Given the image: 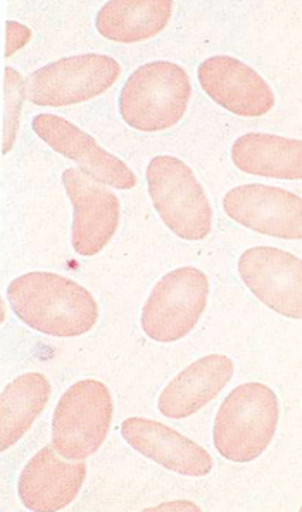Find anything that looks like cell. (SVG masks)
<instances>
[{"label":"cell","instance_id":"cell-5","mask_svg":"<svg viewBox=\"0 0 302 512\" xmlns=\"http://www.w3.org/2000/svg\"><path fill=\"white\" fill-rule=\"evenodd\" d=\"M113 413V397L102 381H76L57 402L52 447L70 461L94 456L106 442Z\"/></svg>","mask_w":302,"mask_h":512},{"label":"cell","instance_id":"cell-7","mask_svg":"<svg viewBox=\"0 0 302 512\" xmlns=\"http://www.w3.org/2000/svg\"><path fill=\"white\" fill-rule=\"evenodd\" d=\"M121 66L106 54L64 57L25 78V99L40 107L82 104L118 82Z\"/></svg>","mask_w":302,"mask_h":512},{"label":"cell","instance_id":"cell-22","mask_svg":"<svg viewBox=\"0 0 302 512\" xmlns=\"http://www.w3.org/2000/svg\"><path fill=\"white\" fill-rule=\"evenodd\" d=\"M301 511H302V507H301Z\"/></svg>","mask_w":302,"mask_h":512},{"label":"cell","instance_id":"cell-3","mask_svg":"<svg viewBox=\"0 0 302 512\" xmlns=\"http://www.w3.org/2000/svg\"><path fill=\"white\" fill-rule=\"evenodd\" d=\"M192 99L187 71L170 61H152L135 69L120 94L126 125L144 133L170 130L182 121Z\"/></svg>","mask_w":302,"mask_h":512},{"label":"cell","instance_id":"cell-11","mask_svg":"<svg viewBox=\"0 0 302 512\" xmlns=\"http://www.w3.org/2000/svg\"><path fill=\"white\" fill-rule=\"evenodd\" d=\"M202 90L228 113L261 118L275 107V92L249 64L232 56H213L197 68Z\"/></svg>","mask_w":302,"mask_h":512},{"label":"cell","instance_id":"cell-6","mask_svg":"<svg viewBox=\"0 0 302 512\" xmlns=\"http://www.w3.org/2000/svg\"><path fill=\"white\" fill-rule=\"evenodd\" d=\"M208 299L209 280L204 271L192 266L170 271L154 285L144 304L142 330L161 344L178 342L196 328Z\"/></svg>","mask_w":302,"mask_h":512},{"label":"cell","instance_id":"cell-14","mask_svg":"<svg viewBox=\"0 0 302 512\" xmlns=\"http://www.w3.org/2000/svg\"><path fill=\"white\" fill-rule=\"evenodd\" d=\"M121 435L139 454L178 475L202 478L213 469V457L208 450L154 419H125Z\"/></svg>","mask_w":302,"mask_h":512},{"label":"cell","instance_id":"cell-18","mask_svg":"<svg viewBox=\"0 0 302 512\" xmlns=\"http://www.w3.org/2000/svg\"><path fill=\"white\" fill-rule=\"evenodd\" d=\"M51 381L26 373L11 381L0 397V450L11 449L25 437L51 399Z\"/></svg>","mask_w":302,"mask_h":512},{"label":"cell","instance_id":"cell-17","mask_svg":"<svg viewBox=\"0 0 302 512\" xmlns=\"http://www.w3.org/2000/svg\"><path fill=\"white\" fill-rule=\"evenodd\" d=\"M171 16V0H113L97 13L95 30L111 42L137 44L158 37Z\"/></svg>","mask_w":302,"mask_h":512},{"label":"cell","instance_id":"cell-4","mask_svg":"<svg viewBox=\"0 0 302 512\" xmlns=\"http://www.w3.org/2000/svg\"><path fill=\"white\" fill-rule=\"evenodd\" d=\"M145 178L152 204L168 230L189 242L208 237L213 209L190 166L175 156L152 157Z\"/></svg>","mask_w":302,"mask_h":512},{"label":"cell","instance_id":"cell-8","mask_svg":"<svg viewBox=\"0 0 302 512\" xmlns=\"http://www.w3.org/2000/svg\"><path fill=\"white\" fill-rule=\"evenodd\" d=\"M64 188L75 214L71 228V244L76 254L92 257L104 250L120 226V199L107 188L85 175L80 168L63 173Z\"/></svg>","mask_w":302,"mask_h":512},{"label":"cell","instance_id":"cell-2","mask_svg":"<svg viewBox=\"0 0 302 512\" xmlns=\"http://www.w3.org/2000/svg\"><path fill=\"white\" fill-rule=\"evenodd\" d=\"M280 404L270 387L247 381L227 395L214 418V447L230 463L256 461L270 447L278 428Z\"/></svg>","mask_w":302,"mask_h":512},{"label":"cell","instance_id":"cell-21","mask_svg":"<svg viewBox=\"0 0 302 512\" xmlns=\"http://www.w3.org/2000/svg\"><path fill=\"white\" fill-rule=\"evenodd\" d=\"M152 511H201V507L196 506L194 502L178 500V502H168V504H161V506L154 507Z\"/></svg>","mask_w":302,"mask_h":512},{"label":"cell","instance_id":"cell-13","mask_svg":"<svg viewBox=\"0 0 302 512\" xmlns=\"http://www.w3.org/2000/svg\"><path fill=\"white\" fill-rule=\"evenodd\" d=\"M52 445L38 450L18 481V495L28 511H61L82 492L87 464L68 463Z\"/></svg>","mask_w":302,"mask_h":512},{"label":"cell","instance_id":"cell-16","mask_svg":"<svg viewBox=\"0 0 302 512\" xmlns=\"http://www.w3.org/2000/svg\"><path fill=\"white\" fill-rule=\"evenodd\" d=\"M230 157L247 175L302 180V140L273 133H246L233 142Z\"/></svg>","mask_w":302,"mask_h":512},{"label":"cell","instance_id":"cell-10","mask_svg":"<svg viewBox=\"0 0 302 512\" xmlns=\"http://www.w3.org/2000/svg\"><path fill=\"white\" fill-rule=\"evenodd\" d=\"M223 209L228 218L252 232L302 240V197L284 188L240 185L223 197Z\"/></svg>","mask_w":302,"mask_h":512},{"label":"cell","instance_id":"cell-15","mask_svg":"<svg viewBox=\"0 0 302 512\" xmlns=\"http://www.w3.org/2000/svg\"><path fill=\"white\" fill-rule=\"evenodd\" d=\"M235 375V363L223 354L197 359L178 373L159 395V413L170 419L190 418L208 406Z\"/></svg>","mask_w":302,"mask_h":512},{"label":"cell","instance_id":"cell-20","mask_svg":"<svg viewBox=\"0 0 302 512\" xmlns=\"http://www.w3.org/2000/svg\"><path fill=\"white\" fill-rule=\"evenodd\" d=\"M32 32L26 26L19 25L16 21H7L6 23V54L4 56H13L14 52L23 49L30 42Z\"/></svg>","mask_w":302,"mask_h":512},{"label":"cell","instance_id":"cell-9","mask_svg":"<svg viewBox=\"0 0 302 512\" xmlns=\"http://www.w3.org/2000/svg\"><path fill=\"white\" fill-rule=\"evenodd\" d=\"M239 276L271 311L302 319V259L277 247H252L240 256Z\"/></svg>","mask_w":302,"mask_h":512},{"label":"cell","instance_id":"cell-1","mask_svg":"<svg viewBox=\"0 0 302 512\" xmlns=\"http://www.w3.org/2000/svg\"><path fill=\"white\" fill-rule=\"evenodd\" d=\"M7 300L26 326L51 337H82L99 321L94 295L76 281L49 271H32L11 281Z\"/></svg>","mask_w":302,"mask_h":512},{"label":"cell","instance_id":"cell-19","mask_svg":"<svg viewBox=\"0 0 302 512\" xmlns=\"http://www.w3.org/2000/svg\"><path fill=\"white\" fill-rule=\"evenodd\" d=\"M25 100V78L13 68L4 69V149H13L18 133L19 114Z\"/></svg>","mask_w":302,"mask_h":512},{"label":"cell","instance_id":"cell-12","mask_svg":"<svg viewBox=\"0 0 302 512\" xmlns=\"http://www.w3.org/2000/svg\"><path fill=\"white\" fill-rule=\"evenodd\" d=\"M33 132L44 140L54 152L68 157L78 164L85 175L107 187L132 190L137 185V176L121 159L109 154L106 149L73 125L68 119L56 114H38L32 121Z\"/></svg>","mask_w":302,"mask_h":512}]
</instances>
